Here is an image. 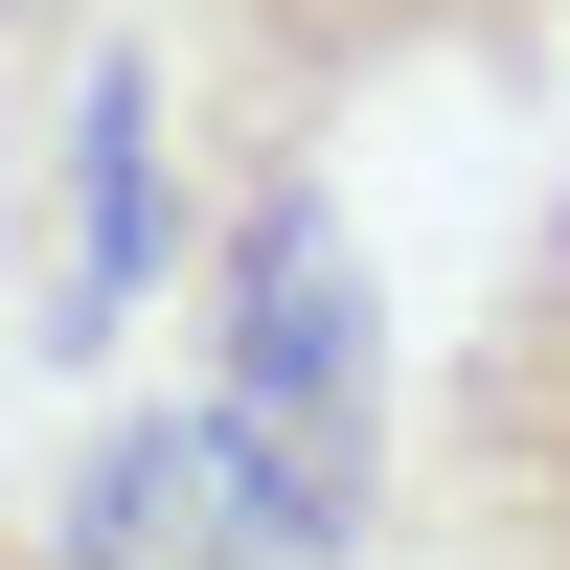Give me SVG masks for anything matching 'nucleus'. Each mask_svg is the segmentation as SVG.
Listing matches in <instances>:
<instances>
[{
	"mask_svg": "<svg viewBox=\"0 0 570 570\" xmlns=\"http://www.w3.org/2000/svg\"><path fill=\"white\" fill-rule=\"evenodd\" d=\"M160 252H206V137H183L160 23H91L69 46V137H46V297H23V343L115 365L137 297H160Z\"/></svg>",
	"mask_w": 570,
	"mask_h": 570,
	"instance_id": "obj_4",
	"label": "nucleus"
},
{
	"mask_svg": "<svg viewBox=\"0 0 570 570\" xmlns=\"http://www.w3.org/2000/svg\"><path fill=\"white\" fill-rule=\"evenodd\" d=\"M570 0H183V137H206L228 183L252 160H320V115H365V91L411 69H548Z\"/></svg>",
	"mask_w": 570,
	"mask_h": 570,
	"instance_id": "obj_3",
	"label": "nucleus"
},
{
	"mask_svg": "<svg viewBox=\"0 0 570 570\" xmlns=\"http://www.w3.org/2000/svg\"><path fill=\"white\" fill-rule=\"evenodd\" d=\"M389 570H570V183L502 228L480 320L389 434Z\"/></svg>",
	"mask_w": 570,
	"mask_h": 570,
	"instance_id": "obj_2",
	"label": "nucleus"
},
{
	"mask_svg": "<svg viewBox=\"0 0 570 570\" xmlns=\"http://www.w3.org/2000/svg\"><path fill=\"white\" fill-rule=\"evenodd\" d=\"M206 411L320 502V525L389 548V434H411V389H389V297H365V228H343L320 160L206 183Z\"/></svg>",
	"mask_w": 570,
	"mask_h": 570,
	"instance_id": "obj_1",
	"label": "nucleus"
},
{
	"mask_svg": "<svg viewBox=\"0 0 570 570\" xmlns=\"http://www.w3.org/2000/svg\"><path fill=\"white\" fill-rule=\"evenodd\" d=\"M69 23H91V0H0V69H23V46H69Z\"/></svg>",
	"mask_w": 570,
	"mask_h": 570,
	"instance_id": "obj_6",
	"label": "nucleus"
},
{
	"mask_svg": "<svg viewBox=\"0 0 570 570\" xmlns=\"http://www.w3.org/2000/svg\"><path fill=\"white\" fill-rule=\"evenodd\" d=\"M0 570H46V548H23V502H0Z\"/></svg>",
	"mask_w": 570,
	"mask_h": 570,
	"instance_id": "obj_7",
	"label": "nucleus"
},
{
	"mask_svg": "<svg viewBox=\"0 0 570 570\" xmlns=\"http://www.w3.org/2000/svg\"><path fill=\"white\" fill-rule=\"evenodd\" d=\"M23 548H46V570H365V525H320V502L274 480L206 389L91 411V456L23 502Z\"/></svg>",
	"mask_w": 570,
	"mask_h": 570,
	"instance_id": "obj_5",
	"label": "nucleus"
}]
</instances>
